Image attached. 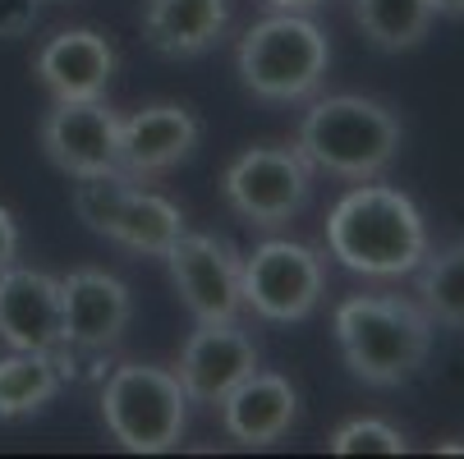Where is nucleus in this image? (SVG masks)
<instances>
[{
	"mask_svg": "<svg viewBox=\"0 0 464 459\" xmlns=\"http://www.w3.org/2000/svg\"><path fill=\"white\" fill-rule=\"evenodd\" d=\"M331 64V42L326 33L299 14V10H276L257 19L235 51L239 83L262 97V101H304L322 88Z\"/></svg>",
	"mask_w": 464,
	"mask_h": 459,
	"instance_id": "20e7f679",
	"label": "nucleus"
},
{
	"mask_svg": "<svg viewBox=\"0 0 464 459\" xmlns=\"http://www.w3.org/2000/svg\"><path fill=\"white\" fill-rule=\"evenodd\" d=\"M60 368L51 354L37 349H10L0 359V423H19L42 414L60 396Z\"/></svg>",
	"mask_w": 464,
	"mask_h": 459,
	"instance_id": "f3484780",
	"label": "nucleus"
},
{
	"mask_svg": "<svg viewBox=\"0 0 464 459\" xmlns=\"http://www.w3.org/2000/svg\"><path fill=\"white\" fill-rule=\"evenodd\" d=\"M188 225H184V212L170 203V198H161V193H152V188H134L129 193V203L120 207V221H115V230H111V239L120 244V248H129V253H143V257H166V248L184 234Z\"/></svg>",
	"mask_w": 464,
	"mask_h": 459,
	"instance_id": "a211bd4d",
	"label": "nucleus"
},
{
	"mask_svg": "<svg viewBox=\"0 0 464 459\" xmlns=\"http://www.w3.org/2000/svg\"><path fill=\"white\" fill-rule=\"evenodd\" d=\"M37 5L42 0H0V42L28 37L37 24Z\"/></svg>",
	"mask_w": 464,
	"mask_h": 459,
	"instance_id": "5701e85b",
	"label": "nucleus"
},
{
	"mask_svg": "<svg viewBox=\"0 0 464 459\" xmlns=\"http://www.w3.org/2000/svg\"><path fill=\"white\" fill-rule=\"evenodd\" d=\"M166 267H170V281H175L184 308L193 312V321H235L239 317V308H244L239 257L226 239L184 230L166 248Z\"/></svg>",
	"mask_w": 464,
	"mask_h": 459,
	"instance_id": "6e6552de",
	"label": "nucleus"
},
{
	"mask_svg": "<svg viewBox=\"0 0 464 459\" xmlns=\"http://www.w3.org/2000/svg\"><path fill=\"white\" fill-rule=\"evenodd\" d=\"M226 24H230L226 0H148L143 37L152 51L170 60H188V55H203L208 46H217Z\"/></svg>",
	"mask_w": 464,
	"mask_h": 459,
	"instance_id": "dca6fc26",
	"label": "nucleus"
},
{
	"mask_svg": "<svg viewBox=\"0 0 464 459\" xmlns=\"http://www.w3.org/2000/svg\"><path fill=\"white\" fill-rule=\"evenodd\" d=\"M401 139H405L401 120H395L382 101L341 92V97H322V101L308 106L295 152L313 170L363 184V179H377L395 161Z\"/></svg>",
	"mask_w": 464,
	"mask_h": 459,
	"instance_id": "7ed1b4c3",
	"label": "nucleus"
},
{
	"mask_svg": "<svg viewBox=\"0 0 464 459\" xmlns=\"http://www.w3.org/2000/svg\"><path fill=\"white\" fill-rule=\"evenodd\" d=\"M253 368L257 345L239 331V321H198V331L179 349L175 377L193 405H221Z\"/></svg>",
	"mask_w": 464,
	"mask_h": 459,
	"instance_id": "9b49d317",
	"label": "nucleus"
},
{
	"mask_svg": "<svg viewBox=\"0 0 464 459\" xmlns=\"http://www.w3.org/2000/svg\"><path fill=\"white\" fill-rule=\"evenodd\" d=\"M42 152L70 179L115 170V161H120V115L102 97L55 101L42 120Z\"/></svg>",
	"mask_w": 464,
	"mask_h": 459,
	"instance_id": "1a4fd4ad",
	"label": "nucleus"
},
{
	"mask_svg": "<svg viewBox=\"0 0 464 459\" xmlns=\"http://www.w3.org/2000/svg\"><path fill=\"white\" fill-rule=\"evenodd\" d=\"M14 257H19V225H14L10 207L0 203V272H5Z\"/></svg>",
	"mask_w": 464,
	"mask_h": 459,
	"instance_id": "b1692460",
	"label": "nucleus"
},
{
	"mask_svg": "<svg viewBox=\"0 0 464 459\" xmlns=\"http://www.w3.org/2000/svg\"><path fill=\"white\" fill-rule=\"evenodd\" d=\"M331 326H336L345 368L382 390L405 386L432 349V317L401 294H350Z\"/></svg>",
	"mask_w": 464,
	"mask_h": 459,
	"instance_id": "f03ea898",
	"label": "nucleus"
},
{
	"mask_svg": "<svg viewBox=\"0 0 464 459\" xmlns=\"http://www.w3.org/2000/svg\"><path fill=\"white\" fill-rule=\"evenodd\" d=\"M410 441L382 418H350L331 432V454H405Z\"/></svg>",
	"mask_w": 464,
	"mask_h": 459,
	"instance_id": "4be33fe9",
	"label": "nucleus"
},
{
	"mask_svg": "<svg viewBox=\"0 0 464 459\" xmlns=\"http://www.w3.org/2000/svg\"><path fill=\"white\" fill-rule=\"evenodd\" d=\"M115 46L92 28H64L37 51V83L51 101H83L102 97L115 79Z\"/></svg>",
	"mask_w": 464,
	"mask_h": 459,
	"instance_id": "4468645a",
	"label": "nucleus"
},
{
	"mask_svg": "<svg viewBox=\"0 0 464 459\" xmlns=\"http://www.w3.org/2000/svg\"><path fill=\"white\" fill-rule=\"evenodd\" d=\"M221 188H226V203L235 207V216H244L257 230H276L308 207L313 166L295 148L262 143V148L239 152L226 166Z\"/></svg>",
	"mask_w": 464,
	"mask_h": 459,
	"instance_id": "423d86ee",
	"label": "nucleus"
},
{
	"mask_svg": "<svg viewBox=\"0 0 464 459\" xmlns=\"http://www.w3.org/2000/svg\"><path fill=\"white\" fill-rule=\"evenodd\" d=\"M272 10H299V14H308V10H317L322 0H267Z\"/></svg>",
	"mask_w": 464,
	"mask_h": 459,
	"instance_id": "a878e982",
	"label": "nucleus"
},
{
	"mask_svg": "<svg viewBox=\"0 0 464 459\" xmlns=\"http://www.w3.org/2000/svg\"><path fill=\"white\" fill-rule=\"evenodd\" d=\"M432 14H446V19H464V0H428Z\"/></svg>",
	"mask_w": 464,
	"mask_h": 459,
	"instance_id": "393cba45",
	"label": "nucleus"
},
{
	"mask_svg": "<svg viewBox=\"0 0 464 459\" xmlns=\"http://www.w3.org/2000/svg\"><path fill=\"white\" fill-rule=\"evenodd\" d=\"M203 139V124L193 110L175 106V101H157L143 106L129 120H120V170L129 179H152L175 170Z\"/></svg>",
	"mask_w": 464,
	"mask_h": 459,
	"instance_id": "f8f14e48",
	"label": "nucleus"
},
{
	"mask_svg": "<svg viewBox=\"0 0 464 459\" xmlns=\"http://www.w3.org/2000/svg\"><path fill=\"white\" fill-rule=\"evenodd\" d=\"M106 432L134 454H166L179 445L188 423V396L170 368L120 363L102 381Z\"/></svg>",
	"mask_w": 464,
	"mask_h": 459,
	"instance_id": "39448f33",
	"label": "nucleus"
},
{
	"mask_svg": "<svg viewBox=\"0 0 464 459\" xmlns=\"http://www.w3.org/2000/svg\"><path fill=\"white\" fill-rule=\"evenodd\" d=\"M139 188V179H129L120 166L115 170H102V175H79L74 179V216L92 230V234H106L115 230L120 221V207L129 203V193Z\"/></svg>",
	"mask_w": 464,
	"mask_h": 459,
	"instance_id": "412c9836",
	"label": "nucleus"
},
{
	"mask_svg": "<svg viewBox=\"0 0 464 459\" xmlns=\"http://www.w3.org/2000/svg\"><path fill=\"white\" fill-rule=\"evenodd\" d=\"M299 418V390L290 386V377L281 372H262L253 368L230 396L221 400V423L226 432L248 445V450H262V445H276Z\"/></svg>",
	"mask_w": 464,
	"mask_h": 459,
	"instance_id": "2eb2a0df",
	"label": "nucleus"
},
{
	"mask_svg": "<svg viewBox=\"0 0 464 459\" xmlns=\"http://www.w3.org/2000/svg\"><path fill=\"white\" fill-rule=\"evenodd\" d=\"M60 312H64V345L79 349L83 359H102L106 349L120 345L129 317H134V299H129V285L115 281L111 272L79 267L60 281Z\"/></svg>",
	"mask_w": 464,
	"mask_h": 459,
	"instance_id": "9d476101",
	"label": "nucleus"
},
{
	"mask_svg": "<svg viewBox=\"0 0 464 459\" xmlns=\"http://www.w3.org/2000/svg\"><path fill=\"white\" fill-rule=\"evenodd\" d=\"M354 19L377 51H414L437 14L428 0H354Z\"/></svg>",
	"mask_w": 464,
	"mask_h": 459,
	"instance_id": "aec40b11",
	"label": "nucleus"
},
{
	"mask_svg": "<svg viewBox=\"0 0 464 459\" xmlns=\"http://www.w3.org/2000/svg\"><path fill=\"white\" fill-rule=\"evenodd\" d=\"M244 303L262 321H304L326 290V267L308 244L267 239L239 262Z\"/></svg>",
	"mask_w": 464,
	"mask_h": 459,
	"instance_id": "0eeeda50",
	"label": "nucleus"
},
{
	"mask_svg": "<svg viewBox=\"0 0 464 459\" xmlns=\"http://www.w3.org/2000/svg\"><path fill=\"white\" fill-rule=\"evenodd\" d=\"M0 340L10 349L55 354L64 345V312H60V281L33 267L0 272Z\"/></svg>",
	"mask_w": 464,
	"mask_h": 459,
	"instance_id": "ddd939ff",
	"label": "nucleus"
},
{
	"mask_svg": "<svg viewBox=\"0 0 464 459\" xmlns=\"http://www.w3.org/2000/svg\"><path fill=\"white\" fill-rule=\"evenodd\" d=\"M419 308L432 317V326L464 331V239L446 244L441 253H428L419 267Z\"/></svg>",
	"mask_w": 464,
	"mask_h": 459,
	"instance_id": "6ab92c4d",
	"label": "nucleus"
},
{
	"mask_svg": "<svg viewBox=\"0 0 464 459\" xmlns=\"http://www.w3.org/2000/svg\"><path fill=\"white\" fill-rule=\"evenodd\" d=\"M437 454H464V441H446V445H437Z\"/></svg>",
	"mask_w": 464,
	"mask_h": 459,
	"instance_id": "bb28decb",
	"label": "nucleus"
},
{
	"mask_svg": "<svg viewBox=\"0 0 464 459\" xmlns=\"http://www.w3.org/2000/svg\"><path fill=\"white\" fill-rule=\"evenodd\" d=\"M326 253L354 276L401 281L428 257V225L410 193L363 179L326 216Z\"/></svg>",
	"mask_w": 464,
	"mask_h": 459,
	"instance_id": "f257e3e1",
	"label": "nucleus"
}]
</instances>
